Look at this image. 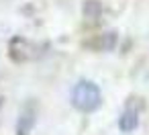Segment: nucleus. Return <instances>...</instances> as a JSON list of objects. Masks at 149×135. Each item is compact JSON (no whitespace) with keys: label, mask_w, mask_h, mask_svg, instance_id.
<instances>
[{"label":"nucleus","mask_w":149,"mask_h":135,"mask_svg":"<svg viewBox=\"0 0 149 135\" xmlns=\"http://www.w3.org/2000/svg\"><path fill=\"white\" fill-rule=\"evenodd\" d=\"M72 104L80 113H94L102 104V92L98 84L90 80H80L72 88Z\"/></svg>","instance_id":"obj_1"},{"label":"nucleus","mask_w":149,"mask_h":135,"mask_svg":"<svg viewBox=\"0 0 149 135\" xmlns=\"http://www.w3.org/2000/svg\"><path fill=\"white\" fill-rule=\"evenodd\" d=\"M8 55L15 64H25V62H31L37 57V45H33L29 39L17 35L10 39L8 43Z\"/></svg>","instance_id":"obj_2"},{"label":"nucleus","mask_w":149,"mask_h":135,"mask_svg":"<svg viewBox=\"0 0 149 135\" xmlns=\"http://www.w3.org/2000/svg\"><path fill=\"white\" fill-rule=\"evenodd\" d=\"M37 115H39V104L29 98L23 108L19 111V119H17V135H31V131L35 129V123H37Z\"/></svg>","instance_id":"obj_3"},{"label":"nucleus","mask_w":149,"mask_h":135,"mask_svg":"<svg viewBox=\"0 0 149 135\" xmlns=\"http://www.w3.org/2000/svg\"><path fill=\"white\" fill-rule=\"evenodd\" d=\"M118 43V35L114 31H106L100 35H92L90 39L84 41V47L90 51H112Z\"/></svg>","instance_id":"obj_4"},{"label":"nucleus","mask_w":149,"mask_h":135,"mask_svg":"<svg viewBox=\"0 0 149 135\" xmlns=\"http://www.w3.org/2000/svg\"><path fill=\"white\" fill-rule=\"evenodd\" d=\"M139 125V113L133 108H125L123 115L118 117V129L123 133H133Z\"/></svg>","instance_id":"obj_5"},{"label":"nucleus","mask_w":149,"mask_h":135,"mask_svg":"<svg viewBox=\"0 0 149 135\" xmlns=\"http://www.w3.org/2000/svg\"><path fill=\"white\" fill-rule=\"evenodd\" d=\"M82 13H84V19H88V21H98L100 15H102V4L96 2V0H86L84 6H82Z\"/></svg>","instance_id":"obj_6"}]
</instances>
